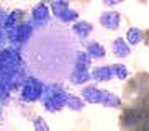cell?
Masks as SVG:
<instances>
[{
	"instance_id": "cell-1",
	"label": "cell",
	"mask_w": 149,
	"mask_h": 131,
	"mask_svg": "<svg viewBox=\"0 0 149 131\" xmlns=\"http://www.w3.org/2000/svg\"><path fill=\"white\" fill-rule=\"evenodd\" d=\"M77 46L67 28L49 23L33 31L26 43L25 59L31 74L43 82H61L69 77Z\"/></svg>"
},
{
	"instance_id": "cell-2",
	"label": "cell",
	"mask_w": 149,
	"mask_h": 131,
	"mask_svg": "<svg viewBox=\"0 0 149 131\" xmlns=\"http://www.w3.org/2000/svg\"><path fill=\"white\" fill-rule=\"evenodd\" d=\"M67 93L66 88L62 87L59 82H44V90H43V107L49 113H57L66 107L67 102Z\"/></svg>"
},
{
	"instance_id": "cell-3",
	"label": "cell",
	"mask_w": 149,
	"mask_h": 131,
	"mask_svg": "<svg viewBox=\"0 0 149 131\" xmlns=\"http://www.w3.org/2000/svg\"><path fill=\"white\" fill-rule=\"evenodd\" d=\"M90 64H92V59L88 57L87 52L77 49L72 70H70L69 77H67L69 82L74 84V85H84L85 82L92 80V77H90Z\"/></svg>"
},
{
	"instance_id": "cell-4",
	"label": "cell",
	"mask_w": 149,
	"mask_h": 131,
	"mask_svg": "<svg viewBox=\"0 0 149 131\" xmlns=\"http://www.w3.org/2000/svg\"><path fill=\"white\" fill-rule=\"evenodd\" d=\"M80 97L87 103H93V105H105V107H118L120 105V97L115 95L113 92L103 90L98 88L95 85H85L80 92Z\"/></svg>"
},
{
	"instance_id": "cell-5",
	"label": "cell",
	"mask_w": 149,
	"mask_h": 131,
	"mask_svg": "<svg viewBox=\"0 0 149 131\" xmlns=\"http://www.w3.org/2000/svg\"><path fill=\"white\" fill-rule=\"evenodd\" d=\"M43 90H44V82L43 80H40V79L35 77V75H30V77H26L22 84V90H20L22 100L28 102V103L41 100Z\"/></svg>"
},
{
	"instance_id": "cell-6",
	"label": "cell",
	"mask_w": 149,
	"mask_h": 131,
	"mask_svg": "<svg viewBox=\"0 0 149 131\" xmlns=\"http://www.w3.org/2000/svg\"><path fill=\"white\" fill-rule=\"evenodd\" d=\"M49 8H51V15L62 25H72L74 22L79 20L77 10L70 8L66 0H54L53 3L49 5Z\"/></svg>"
},
{
	"instance_id": "cell-7",
	"label": "cell",
	"mask_w": 149,
	"mask_h": 131,
	"mask_svg": "<svg viewBox=\"0 0 149 131\" xmlns=\"http://www.w3.org/2000/svg\"><path fill=\"white\" fill-rule=\"evenodd\" d=\"M33 31H35V28L30 22H23V23H18L15 28H12L8 31V36L17 44H26L30 41V38L33 36Z\"/></svg>"
},
{
	"instance_id": "cell-8",
	"label": "cell",
	"mask_w": 149,
	"mask_h": 131,
	"mask_svg": "<svg viewBox=\"0 0 149 131\" xmlns=\"http://www.w3.org/2000/svg\"><path fill=\"white\" fill-rule=\"evenodd\" d=\"M49 20H51V8H49V5L41 2V3H38L35 8L31 10V25H33L35 30L49 25L51 23Z\"/></svg>"
},
{
	"instance_id": "cell-9",
	"label": "cell",
	"mask_w": 149,
	"mask_h": 131,
	"mask_svg": "<svg viewBox=\"0 0 149 131\" xmlns=\"http://www.w3.org/2000/svg\"><path fill=\"white\" fill-rule=\"evenodd\" d=\"M93 31V26L90 22H85V20H77V22L72 23V26H70V33L75 36L77 39H87L88 36L92 35Z\"/></svg>"
},
{
	"instance_id": "cell-10",
	"label": "cell",
	"mask_w": 149,
	"mask_h": 131,
	"mask_svg": "<svg viewBox=\"0 0 149 131\" xmlns=\"http://www.w3.org/2000/svg\"><path fill=\"white\" fill-rule=\"evenodd\" d=\"M120 23H121V15L118 12H103L100 15V25L105 30H110V31L118 30Z\"/></svg>"
},
{
	"instance_id": "cell-11",
	"label": "cell",
	"mask_w": 149,
	"mask_h": 131,
	"mask_svg": "<svg viewBox=\"0 0 149 131\" xmlns=\"http://www.w3.org/2000/svg\"><path fill=\"white\" fill-rule=\"evenodd\" d=\"M85 52L88 54V57L90 59H103V57L107 56V49L105 46L102 43H98V41H88L87 44H85Z\"/></svg>"
},
{
	"instance_id": "cell-12",
	"label": "cell",
	"mask_w": 149,
	"mask_h": 131,
	"mask_svg": "<svg viewBox=\"0 0 149 131\" xmlns=\"http://www.w3.org/2000/svg\"><path fill=\"white\" fill-rule=\"evenodd\" d=\"M90 77L92 80L97 82H108L113 79V70H111V66H98L90 72Z\"/></svg>"
},
{
	"instance_id": "cell-13",
	"label": "cell",
	"mask_w": 149,
	"mask_h": 131,
	"mask_svg": "<svg viewBox=\"0 0 149 131\" xmlns=\"http://www.w3.org/2000/svg\"><path fill=\"white\" fill-rule=\"evenodd\" d=\"M111 51H113V54L116 57H121V59H125V57H128L130 54H131V48H130V44L126 43L125 38H116L115 39L113 44H111Z\"/></svg>"
},
{
	"instance_id": "cell-14",
	"label": "cell",
	"mask_w": 149,
	"mask_h": 131,
	"mask_svg": "<svg viewBox=\"0 0 149 131\" xmlns=\"http://www.w3.org/2000/svg\"><path fill=\"white\" fill-rule=\"evenodd\" d=\"M125 39H126V43L130 46H136V44H139L143 41V31L138 26H133V28H130L126 31V38Z\"/></svg>"
},
{
	"instance_id": "cell-15",
	"label": "cell",
	"mask_w": 149,
	"mask_h": 131,
	"mask_svg": "<svg viewBox=\"0 0 149 131\" xmlns=\"http://www.w3.org/2000/svg\"><path fill=\"white\" fill-rule=\"evenodd\" d=\"M66 107L70 110H74V111H82L85 108V100L79 95H67Z\"/></svg>"
},
{
	"instance_id": "cell-16",
	"label": "cell",
	"mask_w": 149,
	"mask_h": 131,
	"mask_svg": "<svg viewBox=\"0 0 149 131\" xmlns=\"http://www.w3.org/2000/svg\"><path fill=\"white\" fill-rule=\"evenodd\" d=\"M20 15H22V12H12L8 13L7 17L3 18V23H2V26H3L7 31H10L12 28H15V26L18 25V18H20Z\"/></svg>"
},
{
	"instance_id": "cell-17",
	"label": "cell",
	"mask_w": 149,
	"mask_h": 131,
	"mask_svg": "<svg viewBox=\"0 0 149 131\" xmlns=\"http://www.w3.org/2000/svg\"><path fill=\"white\" fill-rule=\"evenodd\" d=\"M111 70H113V77L120 79V80H125L130 75V70H128V67L125 64H113Z\"/></svg>"
},
{
	"instance_id": "cell-18",
	"label": "cell",
	"mask_w": 149,
	"mask_h": 131,
	"mask_svg": "<svg viewBox=\"0 0 149 131\" xmlns=\"http://www.w3.org/2000/svg\"><path fill=\"white\" fill-rule=\"evenodd\" d=\"M33 128H35V131H51L49 130V125L46 123V120L41 116H36L33 120Z\"/></svg>"
},
{
	"instance_id": "cell-19",
	"label": "cell",
	"mask_w": 149,
	"mask_h": 131,
	"mask_svg": "<svg viewBox=\"0 0 149 131\" xmlns=\"http://www.w3.org/2000/svg\"><path fill=\"white\" fill-rule=\"evenodd\" d=\"M123 0H103V3L105 5H108V7H111V5H118V3H121Z\"/></svg>"
},
{
	"instance_id": "cell-20",
	"label": "cell",
	"mask_w": 149,
	"mask_h": 131,
	"mask_svg": "<svg viewBox=\"0 0 149 131\" xmlns=\"http://www.w3.org/2000/svg\"><path fill=\"white\" fill-rule=\"evenodd\" d=\"M2 41H3V36H2V33H0V44H2Z\"/></svg>"
}]
</instances>
